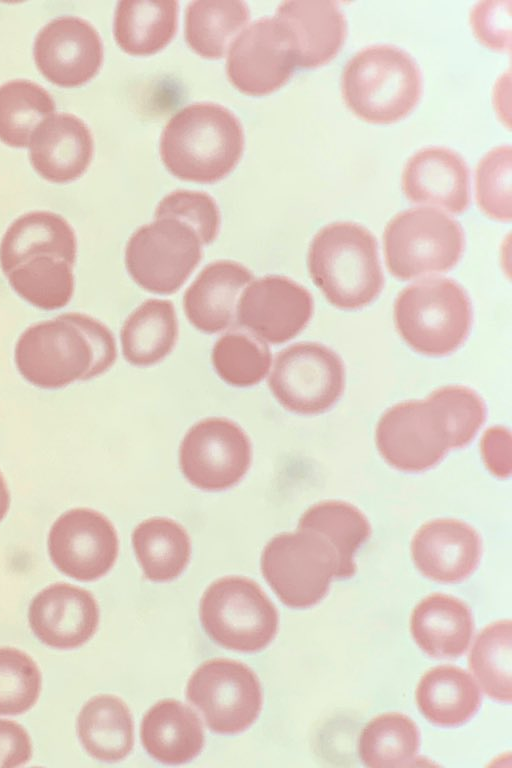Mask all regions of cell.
Wrapping results in <instances>:
<instances>
[{"label":"cell","instance_id":"2e32d148","mask_svg":"<svg viewBox=\"0 0 512 768\" xmlns=\"http://www.w3.org/2000/svg\"><path fill=\"white\" fill-rule=\"evenodd\" d=\"M313 313L306 288L280 275L264 276L242 291L236 321L265 343L282 344L298 335Z\"/></svg>","mask_w":512,"mask_h":768},{"label":"cell","instance_id":"f546056e","mask_svg":"<svg viewBox=\"0 0 512 768\" xmlns=\"http://www.w3.org/2000/svg\"><path fill=\"white\" fill-rule=\"evenodd\" d=\"M177 20V1H120L115 10L114 37L128 54H154L174 37Z\"/></svg>","mask_w":512,"mask_h":768},{"label":"cell","instance_id":"d590c367","mask_svg":"<svg viewBox=\"0 0 512 768\" xmlns=\"http://www.w3.org/2000/svg\"><path fill=\"white\" fill-rule=\"evenodd\" d=\"M468 666L480 688L491 699L512 700V622L503 619L486 626L476 637Z\"/></svg>","mask_w":512,"mask_h":768},{"label":"cell","instance_id":"7bdbcfd3","mask_svg":"<svg viewBox=\"0 0 512 768\" xmlns=\"http://www.w3.org/2000/svg\"><path fill=\"white\" fill-rule=\"evenodd\" d=\"M470 24L475 36L486 46L500 51L511 50L512 1L483 0L473 5Z\"/></svg>","mask_w":512,"mask_h":768},{"label":"cell","instance_id":"7c38bea8","mask_svg":"<svg viewBox=\"0 0 512 768\" xmlns=\"http://www.w3.org/2000/svg\"><path fill=\"white\" fill-rule=\"evenodd\" d=\"M186 695L201 711L208 727L221 734L247 729L262 706L256 674L247 665L225 658L201 664L188 681Z\"/></svg>","mask_w":512,"mask_h":768},{"label":"cell","instance_id":"cb8c5ba5","mask_svg":"<svg viewBox=\"0 0 512 768\" xmlns=\"http://www.w3.org/2000/svg\"><path fill=\"white\" fill-rule=\"evenodd\" d=\"M410 631L416 644L427 655L454 659L467 651L474 622L469 607L463 601L451 595L433 593L414 608Z\"/></svg>","mask_w":512,"mask_h":768},{"label":"cell","instance_id":"bcb514c9","mask_svg":"<svg viewBox=\"0 0 512 768\" xmlns=\"http://www.w3.org/2000/svg\"><path fill=\"white\" fill-rule=\"evenodd\" d=\"M10 507V493L0 471V522L5 518Z\"/></svg>","mask_w":512,"mask_h":768},{"label":"cell","instance_id":"74e56055","mask_svg":"<svg viewBox=\"0 0 512 768\" xmlns=\"http://www.w3.org/2000/svg\"><path fill=\"white\" fill-rule=\"evenodd\" d=\"M211 356L218 376L235 387L256 385L267 376L272 363L267 344L247 331L222 335L214 344Z\"/></svg>","mask_w":512,"mask_h":768},{"label":"cell","instance_id":"8fae6325","mask_svg":"<svg viewBox=\"0 0 512 768\" xmlns=\"http://www.w3.org/2000/svg\"><path fill=\"white\" fill-rule=\"evenodd\" d=\"M345 370L340 357L314 342H300L281 350L268 379L276 400L287 410L316 415L341 397Z\"/></svg>","mask_w":512,"mask_h":768},{"label":"cell","instance_id":"d4e9b609","mask_svg":"<svg viewBox=\"0 0 512 768\" xmlns=\"http://www.w3.org/2000/svg\"><path fill=\"white\" fill-rule=\"evenodd\" d=\"M141 741L148 754L165 764H183L195 758L204 745L198 715L174 699L153 705L141 723Z\"/></svg>","mask_w":512,"mask_h":768},{"label":"cell","instance_id":"d6986e66","mask_svg":"<svg viewBox=\"0 0 512 768\" xmlns=\"http://www.w3.org/2000/svg\"><path fill=\"white\" fill-rule=\"evenodd\" d=\"M482 545L477 531L454 519L423 524L411 542V555L422 575L440 583H457L476 569Z\"/></svg>","mask_w":512,"mask_h":768},{"label":"cell","instance_id":"277c9868","mask_svg":"<svg viewBox=\"0 0 512 768\" xmlns=\"http://www.w3.org/2000/svg\"><path fill=\"white\" fill-rule=\"evenodd\" d=\"M341 89L347 106L357 116L373 123H390L416 105L422 78L408 52L390 44H374L348 59Z\"/></svg>","mask_w":512,"mask_h":768},{"label":"cell","instance_id":"ffe728a7","mask_svg":"<svg viewBox=\"0 0 512 768\" xmlns=\"http://www.w3.org/2000/svg\"><path fill=\"white\" fill-rule=\"evenodd\" d=\"M402 190L414 203L461 213L470 200L468 165L459 153L448 147H423L404 165Z\"/></svg>","mask_w":512,"mask_h":768},{"label":"cell","instance_id":"1f68e13d","mask_svg":"<svg viewBox=\"0 0 512 768\" xmlns=\"http://www.w3.org/2000/svg\"><path fill=\"white\" fill-rule=\"evenodd\" d=\"M297 528L318 533L333 547L339 559L340 579L355 574V554L371 534L366 516L357 507L338 500L311 506L299 519Z\"/></svg>","mask_w":512,"mask_h":768},{"label":"cell","instance_id":"4fadbf2b","mask_svg":"<svg viewBox=\"0 0 512 768\" xmlns=\"http://www.w3.org/2000/svg\"><path fill=\"white\" fill-rule=\"evenodd\" d=\"M251 443L235 422L212 417L194 424L179 449V464L190 484L222 491L240 482L250 468Z\"/></svg>","mask_w":512,"mask_h":768},{"label":"cell","instance_id":"f6af8a7d","mask_svg":"<svg viewBox=\"0 0 512 768\" xmlns=\"http://www.w3.org/2000/svg\"><path fill=\"white\" fill-rule=\"evenodd\" d=\"M32 755V744L25 728L17 722L0 719V767L26 764Z\"/></svg>","mask_w":512,"mask_h":768},{"label":"cell","instance_id":"5bb4252c","mask_svg":"<svg viewBox=\"0 0 512 768\" xmlns=\"http://www.w3.org/2000/svg\"><path fill=\"white\" fill-rule=\"evenodd\" d=\"M296 65L291 34L275 16L254 21L237 36L229 48L226 70L238 90L261 96L285 84Z\"/></svg>","mask_w":512,"mask_h":768},{"label":"cell","instance_id":"d6a6232c","mask_svg":"<svg viewBox=\"0 0 512 768\" xmlns=\"http://www.w3.org/2000/svg\"><path fill=\"white\" fill-rule=\"evenodd\" d=\"M249 18L242 1H192L185 12L186 41L202 57H223Z\"/></svg>","mask_w":512,"mask_h":768},{"label":"cell","instance_id":"83f0119b","mask_svg":"<svg viewBox=\"0 0 512 768\" xmlns=\"http://www.w3.org/2000/svg\"><path fill=\"white\" fill-rule=\"evenodd\" d=\"M77 734L86 752L104 762L124 759L134 744V724L127 705L113 695L91 698L77 718Z\"/></svg>","mask_w":512,"mask_h":768},{"label":"cell","instance_id":"4316f807","mask_svg":"<svg viewBox=\"0 0 512 768\" xmlns=\"http://www.w3.org/2000/svg\"><path fill=\"white\" fill-rule=\"evenodd\" d=\"M417 706L431 723L454 727L466 723L481 705V693L473 677L453 665L429 669L416 690Z\"/></svg>","mask_w":512,"mask_h":768},{"label":"cell","instance_id":"603a6c76","mask_svg":"<svg viewBox=\"0 0 512 768\" xmlns=\"http://www.w3.org/2000/svg\"><path fill=\"white\" fill-rule=\"evenodd\" d=\"M276 17L291 34L298 66L316 67L328 62L344 42L346 19L335 1H284Z\"/></svg>","mask_w":512,"mask_h":768},{"label":"cell","instance_id":"6da1fadb","mask_svg":"<svg viewBox=\"0 0 512 768\" xmlns=\"http://www.w3.org/2000/svg\"><path fill=\"white\" fill-rule=\"evenodd\" d=\"M19 373L43 389L65 387L109 370L117 347L107 326L82 313H65L28 327L15 346Z\"/></svg>","mask_w":512,"mask_h":768},{"label":"cell","instance_id":"8992f818","mask_svg":"<svg viewBox=\"0 0 512 768\" xmlns=\"http://www.w3.org/2000/svg\"><path fill=\"white\" fill-rule=\"evenodd\" d=\"M261 570L277 597L288 607L303 609L319 603L340 564L333 547L318 533L297 528L274 536L264 547Z\"/></svg>","mask_w":512,"mask_h":768},{"label":"cell","instance_id":"e575fe53","mask_svg":"<svg viewBox=\"0 0 512 768\" xmlns=\"http://www.w3.org/2000/svg\"><path fill=\"white\" fill-rule=\"evenodd\" d=\"M420 747L415 722L402 713H385L373 718L358 739V755L371 768L410 766Z\"/></svg>","mask_w":512,"mask_h":768},{"label":"cell","instance_id":"3957f363","mask_svg":"<svg viewBox=\"0 0 512 768\" xmlns=\"http://www.w3.org/2000/svg\"><path fill=\"white\" fill-rule=\"evenodd\" d=\"M308 269L326 299L340 309L362 308L383 288L376 239L357 223L334 222L318 231L309 247Z\"/></svg>","mask_w":512,"mask_h":768},{"label":"cell","instance_id":"5b68a950","mask_svg":"<svg viewBox=\"0 0 512 768\" xmlns=\"http://www.w3.org/2000/svg\"><path fill=\"white\" fill-rule=\"evenodd\" d=\"M394 320L398 333L413 350L444 356L458 349L469 333L470 300L452 279L421 280L400 292Z\"/></svg>","mask_w":512,"mask_h":768},{"label":"cell","instance_id":"ab89813d","mask_svg":"<svg viewBox=\"0 0 512 768\" xmlns=\"http://www.w3.org/2000/svg\"><path fill=\"white\" fill-rule=\"evenodd\" d=\"M512 149L509 144L496 146L479 160L475 172L476 200L489 217L511 220Z\"/></svg>","mask_w":512,"mask_h":768},{"label":"cell","instance_id":"7a4b0ae2","mask_svg":"<svg viewBox=\"0 0 512 768\" xmlns=\"http://www.w3.org/2000/svg\"><path fill=\"white\" fill-rule=\"evenodd\" d=\"M244 148L241 123L227 108L215 103H193L166 124L160 156L179 179L213 183L228 175Z\"/></svg>","mask_w":512,"mask_h":768},{"label":"cell","instance_id":"f35d334b","mask_svg":"<svg viewBox=\"0 0 512 768\" xmlns=\"http://www.w3.org/2000/svg\"><path fill=\"white\" fill-rule=\"evenodd\" d=\"M41 683L40 670L28 654L0 647V715L28 711L39 698Z\"/></svg>","mask_w":512,"mask_h":768},{"label":"cell","instance_id":"60d3db41","mask_svg":"<svg viewBox=\"0 0 512 768\" xmlns=\"http://www.w3.org/2000/svg\"><path fill=\"white\" fill-rule=\"evenodd\" d=\"M174 218L190 225L202 245L213 242L219 232L220 213L214 199L200 191L175 190L157 205L155 219Z\"/></svg>","mask_w":512,"mask_h":768},{"label":"cell","instance_id":"b9f144b4","mask_svg":"<svg viewBox=\"0 0 512 768\" xmlns=\"http://www.w3.org/2000/svg\"><path fill=\"white\" fill-rule=\"evenodd\" d=\"M432 393L444 411L454 448L467 445L485 420L483 400L470 388L459 385L444 386Z\"/></svg>","mask_w":512,"mask_h":768},{"label":"cell","instance_id":"ee69618b","mask_svg":"<svg viewBox=\"0 0 512 768\" xmlns=\"http://www.w3.org/2000/svg\"><path fill=\"white\" fill-rule=\"evenodd\" d=\"M480 448L484 463L492 474L500 478L510 475L511 435L508 429L494 426L486 430Z\"/></svg>","mask_w":512,"mask_h":768},{"label":"cell","instance_id":"44dd1931","mask_svg":"<svg viewBox=\"0 0 512 768\" xmlns=\"http://www.w3.org/2000/svg\"><path fill=\"white\" fill-rule=\"evenodd\" d=\"M34 169L46 180L65 183L88 168L94 150L93 136L83 120L71 113L52 114L34 130L29 142Z\"/></svg>","mask_w":512,"mask_h":768},{"label":"cell","instance_id":"7402d4cb","mask_svg":"<svg viewBox=\"0 0 512 768\" xmlns=\"http://www.w3.org/2000/svg\"><path fill=\"white\" fill-rule=\"evenodd\" d=\"M252 272L231 260L208 264L185 291L183 308L189 322L199 331L214 334L231 327L244 287Z\"/></svg>","mask_w":512,"mask_h":768},{"label":"cell","instance_id":"ac0fdd59","mask_svg":"<svg viewBox=\"0 0 512 768\" xmlns=\"http://www.w3.org/2000/svg\"><path fill=\"white\" fill-rule=\"evenodd\" d=\"M28 621L35 636L45 645L73 649L95 634L99 608L89 591L69 583H55L33 598Z\"/></svg>","mask_w":512,"mask_h":768},{"label":"cell","instance_id":"e0dca14e","mask_svg":"<svg viewBox=\"0 0 512 768\" xmlns=\"http://www.w3.org/2000/svg\"><path fill=\"white\" fill-rule=\"evenodd\" d=\"M33 55L38 69L48 80L73 87L97 74L103 61V44L90 22L64 15L52 19L38 31Z\"/></svg>","mask_w":512,"mask_h":768},{"label":"cell","instance_id":"ba28073f","mask_svg":"<svg viewBox=\"0 0 512 768\" xmlns=\"http://www.w3.org/2000/svg\"><path fill=\"white\" fill-rule=\"evenodd\" d=\"M199 615L215 643L240 652L265 648L278 629L274 604L256 582L245 577L214 581L201 598Z\"/></svg>","mask_w":512,"mask_h":768},{"label":"cell","instance_id":"9a60e30c","mask_svg":"<svg viewBox=\"0 0 512 768\" xmlns=\"http://www.w3.org/2000/svg\"><path fill=\"white\" fill-rule=\"evenodd\" d=\"M117 532L100 512L74 508L61 514L48 534L52 563L79 581H94L110 571L118 556Z\"/></svg>","mask_w":512,"mask_h":768},{"label":"cell","instance_id":"30bf717a","mask_svg":"<svg viewBox=\"0 0 512 768\" xmlns=\"http://www.w3.org/2000/svg\"><path fill=\"white\" fill-rule=\"evenodd\" d=\"M375 438L384 460L405 472L427 470L454 449L444 411L433 393L425 400L389 408L378 421Z\"/></svg>","mask_w":512,"mask_h":768},{"label":"cell","instance_id":"4dcf8cb0","mask_svg":"<svg viewBox=\"0 0 512 768\" xmlns=\"http://www.w3.org/2000/svg\"><path fill=\"white\" fill-rule=\"evenodd\" d=\"M133 548L146 578L154 582L176 579L186 568L191 543L187 531L173 519L152 517L138 524Z\"/></svg>","mask_w":512,"mask_h":768},{"label":"cell","instance_id":"8d00e7d4","mask_svg":"<svg viewBox=\"0 0 512 768\" xmlns=\"http://www.w3.org/2000/svg\"><path fill=\"white\" fill-rule=\"evenodd\" d=\"M55 110L51 94L28 79L0 85V140L13 147L29 145L36 127Z\"/></svg>","mask_w":512,"mask_h":768},{"label":"cell","instance_id":"836d02e7","mask_svg":"<svg viewBox=\"0 0 512 768\" xmlns=\"http://www.w3.org/2000/svg\"><path fill=\"white\" fill-rule=\"evenodd\" d=\"M74 264L54 255L29 257L5 276L12 289L24 300L43 310L66 306L74 293Z\"/></svg>","mask_w":512,"mask_h":768},{"label":"cell","instance_id":"9c48e42d","mask_svg":"<svg viewBox=\"0 0 512 768\" xmlns=\"http://www.w3.org/2000/svg\"><path fill=\"white\" fill-rule=\"evenodd\" d=\"M195 230L174 218H157L138 228L125 249L131 278L144 290L173 294L186 282L202 257Z\"/></svg>","mask_w":512,"mask_h":768},{"label":"cell","instance_id":"52a82bcc","mask_svg":"<svg viewBox=\"0 0 512 768\" xmlns=\"http://www.w3.org/2000/svg\"><path fill=\"white\" fill-rule=\"evenodd\" d=\"M385 260L398 279L444 272L461 258L464 235L460 224L444 212L428 207L396 214L386 225Z\"/></svg>","mask_w":512,"mask_h":768},{"label":"cell","instance_id":"f1b7e54d","mask_svg":"<svg viewBox=\"0 0 512 768\" xmlns=\"http://www.w3.org/2000/svg\"><path fill=\"white\" fill-rule=\"evenodd\" d=\"M177 338L175 308L164 299L144 301L126 318L120 332L125 360L138 367L162 361L173 350Z\"/></svg>","mask_w":512,"mask_h":768},{"label":"cell","instance_id":"484cf974","mask_svg":"<svg viewBox=\"0 0 512 768\" xmlns=\"http://www.w3.org/2000/svg\"><path fill=\"white\" fill-rule=\"evenodd\" d=\"M54 255L75 264L77 238L68 221L50 211H32L14 220L0 243V266L7 273L35 255Z\"/></svg>","mask_w":512,"mask_h":768}]
</instances>
